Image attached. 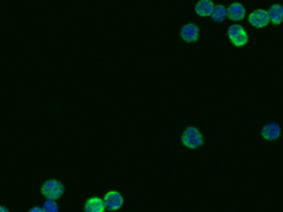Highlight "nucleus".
<instances>
[{
    "label": "nucleus",
    "mask_w": 283,
    "mask_h": 212,
    "mask_svg": "<svg viewBox=\"0 0 283 212\" xmlns=\"http://www.w3.org/2000/svg\"><path fill=\"white\" fill-rule=\"evenodd\" d=\"M182 143L183 146H185L187 148H199L204 145V136L197 128L194 126H190L187 128L185 130L183 131V136H182Z\"/></svg>",
    "instance_id": "nucleus-1"
},
{
    "label": "nucleus",
    "mask_w": 283,
    "mask_h": 212,
    "mask_svg": "<svg viewBox=\"0 0 283 212\" xmlns=\"http://www.w3.org/2000/svg\"><path fill=\"white\" fill-rule=\"evenodd\" d=\"M103 199V205H105V210L108 211H117L123 207V196L117 191H109L106 193L105 196L102 198Z\"/></svg>",
    "instance_id": "nucleus-4"
},
{
    "label": "nucleus",
    "mask_w": 283,
    "mask_h": 212,
    "mask_svg": "<svg viewBox=\"0 0 283 212\" xmlns=\"http://www.w3.org/2000/svg\"><path fill=\"white\" fill-rule=\"evenodd\" d=\"M41 194L50 199H58L64 194V185L58 179H47L41 187Z\"/></svg>",
    "instance_id": "nucleus-3"
},
{
    "label": "nucleus",
    "mask_w": 283,
    "mask_h": 212,
    "mask_svg": "<svg viewBox=\"0 0 283 212\" xmlns=\"http://www.w3.org/2000/svg\"><path fill=\"white\" fill-rule=\"evenodd\" d=\"M228 38L235 47H244L250 41V35L245 32V29L239 24H233L228 29Z\"/></svg>",
    "instance_id": "nucleus-2"
},
{
    "label": "nucleus",
    "mask_w": 283,
    "mask_h": 212,
    "mask_svg": "<svg viewBox=\"0 0 283 212\" xmlns=\"http://www.w3.org/2000/svg\"><path fill=\"white\" fill-rule=\"evenodd\" d=\"M248 21L252 27L255 29H264L269 24V17H267L266 10L264 9H258L255 12H252L248 17Z\"/></svg>",
    "instance_id": "nucleus-6"
},
{
    "label": "nucleus",
    "mask_w": 283,
    "mask_h": 212,
    "mask_svg": "<svg viewBox=\"0 0 283 212\" xmlns=\"http://www.w3.org/2000/svg\"><path fill=\"white\" fill-rule=\"evenodd\" d=\"M267 17H269V23L275 24V26H279L282 24L283 21V6L282 4H272L269 7V10L266 12Z\"/></svg>",
    "instance_id": "nucleus-9"
},
{
    "label": "nucleus",
    "mask_w": 283,
    "mask_h": 212,
    "mask_svg": "<svg viewBox=\"0 0 283 212\" xmlns=\"http://www.w3.org/2000/svg\"><path fill=\"white\" fill-rule=\"evenodd\" d=\"M180 37L183 38V41H185V43H196V41H199V38H200V29H199V26L194 24V23L184 24L183 27H182V30H180Z\"/></svg>",
    "instance_id": "nucleus-5"
},
{
    "label": "nucleus",
    "mask_w": 283,
    "mask_h": 212,
    "mask_svg": "<svg viewBox=\"0 0 283 212\" xmlns=\"http://www.w3.org/2000/svg\"><path fill=\"white\" fill-rule=\"evenodd\" d=\"M83 211L85 212H103L105 211V205H103V199L98 196H92L89 198L85 205H83Z\"/></svg>",
    "instance_id": "nucleus-10"
},
{
    "label": "nucleus",
    "mask_w": 283,
    "mask_h": 212,
    "mask_svg": "<svg viewBox=\"0 0 283 212\" xmlns=\"http://www.w3.org/2000/svg\"><path fill=\"white\" fill-rule=\"evenodd\" d=\"M41 208H43V212H58V210H60V207L55 202V199H50V198H47L44 201Z\"/></svg>",
    "instance_id": "nucleus-13"
},
{
    "label": "nucleus",
    "mask_w": 283,
    "mask_h": 212,
    "mask_svg": "<svg viewBox=\"0 0 283 212\" xmlns=\"http://www.w3.org/2000/svg\"><path fill=\"white\" fill-rule=\"evenodd\" d=\"M43 212V208L41 207H34V208H30V212Z\"/></svg>",
    "instance_id": "nucleus-14"
},
{
    "label": "nucleus",
    "mask_w": 283,
    "mask_h": 212,
    "mask_svg": "<svg viewBox=\"0 0 283 212\" xmlns=\"http://www.w3.org/2000/svg\"><path fill=\"white\" fill-rule=\"evenodd\" d=\"M262 137L265 139V140H269V142H273V140H278L279 137H281V126L278 125V123H275V122H272V123H267L265 125L264 128H262Z\"/></svg>",
    "instance_id": "nucleus-8"
},
{
    "label": "nucleus",
    "mask_w": 283,
    "mask_h": 212,
    "mask_svg": "<svg viewBox=\"0 0 283 212\" xmlns=\"http://www.w3.org/2000/svg\"><path fill=\"white\" fill-rule=\"evenodd\" d=\"M7 207H3V205H0V212H7Z\"/></svg>",
    "instance_id": "nucleus-15"
},
{
    "label": "nucleus",
    "mask_w": 283,
    "mask_h": 212,
    "mask_svg": "<svg viewBox=\"0 0 283 212\" xmlns=\"http://www.w3.org/2000/svg\"><path fill=\"white\" fill-rule=\"evenodd\" d=\"M227 13H228V18L233 20V21H241L245 18V15H247V10L244 7L242 3L239 1H235V3H231L230 7H227Z\"/></svg>",
    "instance_id": "nucleus-7"
},
{
    "label": "nucleus",
    "mask_w": 283,
    "mask_h": 212,
    "mask_svg": "<svg viewBox=\"0 0 283 212\" xmlns=\"http://www.w3.org/2000/svg\"><path fill=\"white\" fill-rule=\"evenodd\" d=\"M213 9H214L213 0H199V3L196 4V13L201 17H210Z\"/></svg>",
    "instance_id": "nucleus-11"
},
{
    "label": "nucleus",
    "mask_w": 283,
    "mask_h": 212,
    "mask_svg": "<svg viewBox=\"0 0 283 212\" xmlns=\"http://www.w3.org/2000/svg\"><path fill=\"white\" fill-rule=\"evenodd\" d=\"M210 17L213 18V21L216 23H222L228 18V13H227V7L224 4H214V9L211 12Z\"/></svg>",
    "instance_id": "nucleus-12"
}]
</instances>
